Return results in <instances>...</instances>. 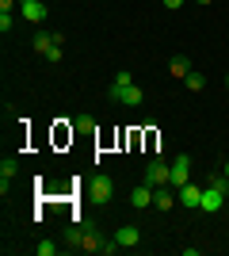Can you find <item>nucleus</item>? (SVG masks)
I'll use <instances>...</instances> for the list:
<instances>
[{
    "label": "nucleus",
    "instance_id": "obj_1",
    "mask_svg": "<svg viewBox=\"0 0 229 256\" xmlns=\"http://www.w3.org/2000/svg\"><path fill=\"white\" fill-rule=\"evenodd\" d=\"M226 192H229V180H226V176H210L207 188H203V210H207V214L222 210V203H226Z\"/></svg>",
    "mask_w": 229,
    "mask_h": 256
},
{
    "label": "nucleus",
    "instance_id": "obj_2",
    "mask_svg": "<svg viewBox=\"0 0 229 256\" xmlns=\"http://www.w3.org/2000/svg\"><path fill=\"white\" fill-rule=\"evenodd\" d=\"M34 54H38V58H46V62H61V34H46V31H38L34 34Z\"/></svg>",
    "mask_w": 229,
    "mask_h": 256
},
{
    "label": "nucleus",
    "instance_id": "obj_3",
    "mask_svg": "<svg viewBox=\"0 0 229 256\" xmlns=\"http://www.w3.org/2000/svg\"><path fill=\"white\" fill-rule=\"evenodd\" d=\"M88 195H92V203H111V195H115V184H111L107 172H99V176H92L88 180Z\"/></svg>",
    "mask_w": 229,
    "mask_h": 256
},
{
    "label": "nucleus",
    "instance_id": "obj_4",
    "mask_svg": "<svg viewBox=\"0 0 229 256\" xmlns=\"http://www.w3.org/2000/svg\"><path fill=\"white\" fill-rule=\"evenodd\" d=\"M145 184L149 188H172V164H164V160H149V168H145Z\"/></svg>",
    "mask_w": 229,
    "mask_h": 256
},
{
    "label": "nucleus",
    "instance_id": "obj_5",
    "mask_svg": "<svg viewBox=\"0 0 229 256\" xmlns=\"http://www.w3.org/2000/svg\"><path fill=\"white\" fill-rule=\"evenodd\" d=\"M111 100H119V104H126V107H138L145 96H142L138 84H111Z\"/></svg>",
    "mask_w": 229,
    "mask_h": 256
},
{
    "label": "nucleus",
    "instance_id": "obj_6",
    "mask_svg": "<svg viewBox=\"0 0 229 256\" xmlns=\"http://www.w3.org/2000/svg\"><path fill=\"white\" fill-rule=\"evenodd\" d=\"M176 199H180L187 210H203V188H195V184H184V188H176Z\"/></svg>",
    "mask_w": 229,
    "mask_h": 256
},
{
    "label": "nucleus",
    "instance_id": "obj_7",
    "mask_svg": "<svg viewBox=\"0 0 229 256\" xmlns=\"http://www.w3.org/2000/svg\"><path fill=\"white\" fill-rule=\"evenodd\" d=\"M19 16L27 23H42L46 20V4L42 0H19Z\"/></svg>",
    "mask_w": 229,
    "mask_h": 256
},
{
    "label": "nucleus",
    "instance_id": "obj_8",
    "mask_svg": "<svg viewBox=\"0 0 229 256\" xmlns=\"http://www.w3.org/2000/svg\"><path fill=\"white\" fill-rule=\"evenodd\" d=\"M187 172H191V157L180 153V157L172 160V188H184V184H187Z\"/></svg>",
    "mask_w": 229,
    "mask_h": 256
},
{
    "label": "nucleus",
    "instance_id": "obj_9",
    "mask_svg": "<svg viewBox=\"0 0 229 256\" xmlns=\"http://www.w3.org/2000/svg\"><path fill=\"white\" fill-rule=\"evenodd\" d=\"M130 206H138V210L153 206V188H149V184H138V188L130 192Z\"/></svg>",
    "mask_w": 229,
    "mask_h": 256
},
{
    "label": "nucleus",
    "instance_id": "obj_10",
    "mask_svg": "<svg viewBox=\"0 0 229 256\" xmlns=\"http://www.w3.org/2000/svg\"><path fill=\"white\" fill-rule=\"evenodd\" d=\"M153 206H157V210H172L176 206V195L168 192V184H164V188H153Z\"/></svg>",
    "mask_w": 229,
    "mask_h": 256
},
{
    "label": "nucleus",
    "instance_id": "obj_11",
    "mask_svg": "<svg viewBox=\"0 0 229 256\" xmlns=\"http://www.w3.org/2000/svg\"><path fill=\"white\" fill-rule=\"evenodd\" d=\"M115 241H119L122 248H134L138 241H142V234H138V226H122L119 234H115Z\"/></svg>",
    "mask_w": 229,
    "mask_h": 256
},
{
    "label": "nucleus",
    "instance_id": "obj_12",
    "mask_svg": "<svg viewBox=\"0 0 229 256\" xmlns=\"http://www.w3.org/2000/svg\"><path fill=\"white\" fill-rule=\"evenodd\" d=\"M15 176H19V160H15V157H4V160H0V180L11 184Z\"/></svg>",
    "mask_w": 229,
    "mask_h": 256
},
{
    "label": "nucleus",
    "instance_id": "obj_13",
    "mask_svg": "<svg viewBox=\"0 0 229 256\" xmlns=\"http://www.w3.org/2000/svg\"><path fill=\"white\" fill-rule=\"evenodd\" d=\"M184 84H187V92H203V88H207V76L203 73H187Z\"/></svg>",
    "mask_w": 229,
    "mask_h": 256
},
{
    "label": "nucleus",
    "instance_id": "obj_14",
    "mask_svg": "<svg viewBox=\"0 0 229 256\" xmlns=\"http://www.w3.org/2000/svg\"><path fill=\"white\" fill-rule=\"evenodd\" d=\"M168 69H172V76H180V80H184V76L191 73V65H187V58H172V62H168Z\"/></svg>",
    "mask_w": 229,
    "mask_h": 256
},
{
    "label": "nucleus",
    "instance_id": "obj_15",
    "mask_svg": "<svg viewBox=\"0 0 229 256\" xmlns=\"http://www.w3.org/2000/svg\"><path fill=\"white\" fill-rule=\"evenodd\" d=\"M76 134H92V130H96V118H92V115H76Z\"/></svg>",
    "mask_w": 229,
    "mask_h": 256
},
{
    "label": "nucleus",
    "instance_id": "obj_16",
    "mask_svg": "<svg viewBox=\"0 0 229 256\" xmlns=\"http://www.w3.org/2000/svg\"><path fill=\"white\" fill-rule=\"evenodd\" d=\"M80 237H84V230H80V226H69V230H65V245L80 248Z\"/></svg>",
    "mask_w": 229,
    "mask_h": 256
},
{
    "label": "nucleus",
    "instance_id": "obj_17",
    "mask_svg": "<svg viewBox=\"0 0 229 256\" xmlns=\"http://www.w3.org/2000/svg\"><path fill=\"white\" fill-rule=\"evenodd\" d=\"M80 248H84V252H99V248H103V241H99L96 234H84V237H80Z\"/></svg>",
    "mask_w": 229,
    "mask_h": 256
},
{
    "label": "nucleus",
    "instance_id": "obj_18",
    "mask_svg": "<svg viewBox=\"0 0 229 256\" xmlns=\"http://www.w3.org/2000/svg\"><path fill=\"white\" fill-rule=\"evenodd\" d=\"M54 252H57L54 241H38V256H54Z\"/></svg>",
    "mask_w": 229,
    "mask_h": 256
},
{
    "label": "nucleus",
    "instance_id": "obj_19",
    "mask_svg": "<svg viewBox=\"0 0 229 256\" xmlns=\"http://www.w3.org/2000/svg\"><path fill=\"white\" fill-rule=\"evenodd\" d=\"M115 84H134V76H130V69H119V73H115Z\"/></svg>",
    "mask_w": 229,
    "mask_h": 256
},
{
    "label": "nucleus",
    "instance_id": "obj_20",
    "mask_svg": "<svg viewBox=\"0 0 229 256\" xmlns=\"http://www.w3.org/2000/svg\"><path fill=\"white\" fill-rule=\"evenodd\" d=\"M119 241H103V248H99V252H103V256H115V252H119Z\"/></svg>",
    "mask_w": 229,
    "mask_h": 256
},
{
    "label": "nucleus",
    "instance_id": "obj_21",
    "mask_svg": "<svg viewBox=\"0 0 229 256\" xmlns=\"http://www.w3.org/2000/svg\"><path fill=\"white\" fill-rule=\"evenodd\" d=\"M0 31H11V12H0Z\"/></svg>",
    "mask_w": 229,
    "mask_h": 256
},
{
    "label": "nucleus",
    "instance_id": "obj_22",
    "mask_svg": "<svg viewBox=\"0 0 229 256\" xmlns=\"http://www.w3.org/2000/svg\"><path fill=\"white\" fill-rule=\"evenodd\" d=\"M180 4H184V0H164V8H168V12H176Z\"/></svg>",
    "mask_w": 229,
    "mask_h": 256
},
{
    "label": "nucleus",
    "instance_id": "obj_23",
    "mask_svg": "<svg viewBox=\"0 0 229 256\" xmlns=\"http://www.w3.org/2000/svg\"><path fill=\"white\" fill-rule=\"evenodd\" d=\"M11 4H15V0H0V12H11Z\"/></svg>",
    "mask_w": 229,
    "mask_h": 256
},
{
    "label": "nucleus",
    "instance_id": "obj_24",
    "mask_svg": "<svg viewBox=\"0 0 229 256\" xmlns=\"http://www.w3.org/2000/svg\"><path fill=\"white\" fill-rule=\"evenodd\" d=\"M222 176H226V180H229V160H226V168H222Z\"/></svg>",
    "mask_w": 229,
    "mask_h": 256
},
{
    "label": "nucleus",
    "instance_id": "obj_25",
    "mask_svg": "<svg viewBox=\"0 0 229 256\" xmlns=\"http://www.w3.org/2000/svg\"><path fill=\"white\" fill-rule=\"evenodd\" d=\"M195 4H214V0H195Z\"/></svg>",
    "mask_w": 229,
    "mask_h": 256
},
{
    "label": "nucleus",
    "instance_id": "obj_26",
    "mask_svg": "<svg viewBox=\"0 0 229 256\" xmlns=\"http://www.w3.org/2000/svg\"><path fill=\"white\" fill-rule=\"evenodd\" d=\"M226 88H229V76H226Z\"/></svg>",
    "mask_w": 229,
    "mask_h": 256
},
{
    "label": "nucleus",
    "instance_id": "obj_27",
    "mask_svg": "<svg viewBox=\"0 0 229 256\" xmlns=\"http://www.w3.org/2000/svg\"><path fill=\"white\" fill-rule=\"evenodd\" d=\"M226 203H229V192H226Z\"/></svg>",
    "mask_w": 229,
    "mask_h": 256
}]
</instances>
